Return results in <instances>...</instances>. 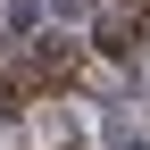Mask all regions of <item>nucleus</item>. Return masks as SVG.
<instances>
[{
    "label": "nucleus",
    "mask_w": 150,
    "mask_h": 150,
    "mask_svg": "<svg viewBox=\"0 0 150 150\" xmlns=\"http://www.w3.org/2000/svg\"><path fill=\"white\" fill-rule=\"evenodd\" d=\"M8 83H17V92H67V83H75V42H42V50L25 59V75H8Z\"/></svg>",
    "instance_id": "obj_2"
},
{
    "label": "nucleus",
    "mask_w": 150,
    "mask_h": 150,
    "mask_svg": "<svg viewBox=\"0 0 150 150\" xmlns=\"http://www.w3.org/2000/svg\"><path fill=\"white\" fill-rule=\"evenodd\" d=\"M142 42H150V8H142V0H134V8L108 0V8H100V50H108V59H134Z\"/></svg>",
    "instance_id": "obj_1"
},
{
    "label": "nucleus",
    "mask_w": 150,
    "mask_h": 150,
    "mask_svg": "<svg viewBox=\"0 0 150 150\" xmlns=\"http://www.w3.org/2000/svg\"><path fill=\"white\" fill-rule=\"evenodd\" d=\"M17 108H25V92H17L8 75H0V117H17Z\"/></svg>",
    "instance_id": "obj_3"
}]
</instances>
